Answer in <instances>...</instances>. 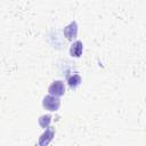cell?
Wrapping results in <instances>:
<instances>
[{
    "label": "cell",
    "mask_w": 146,
    "mask_h": 146,
    "mask_svg": "<svg viewBox=\"0 0 146 146\" xmlns=\"http://www.w3.org/2000/svg\"><path fill=\"white\" fill-rule=\"evenodd\" d=\"M50 121H51V116H50V115H42V116H40V119H39V124H40L42 128H48Z\"/></svg>",
    "instance_id": "obj_7"
},
{
    "label": "cell",
    "mask_w": 146,
    "mask_h": 146,
    "mask_svg": "<svg viewBox=\"0 0 146 146\" xmlns=\"http://www.w3.org/2000/svg\"><path fill=\"white\" fill-rule=\"evenodd\" d=\"M49 94L51 96H55V97H59V96H63L64 92H65V86H64V82L63 81H54L50 86H49V89H48Z\"/></svg>",
    "instance_id": "obj_2"
},
{
    "label": "cell",
    "mask_w": 146,
    "mask_h": 146,
    "mask_svg": "<svg viewBox=\"0 0 146 146\" xmlns=\"http://www.w3.org/2000/svg\"><path fill=\"white\" fill-rule=\"evenodd\" d=\"M67 82H68V86L71 88H76L81 83V76L79 74H73V75H71L68 78Z\"/></svg>",
    "instance_id": "obj_6"
},
{
    "label": "cell",
    "mask_w": 146,
    "mask_h": 146,
    "mask_svg": "<svg viewBox=\"0 0 146 146\" xmlns=\"http://www.w3.org/2000/svg\"><path fill=\"white\" fill-rule=\"evenodd\" d=\"M43 107L48 111H57L59 105H60V102L58 99V97H55V96H51V95H48L43 98Z\"/></svg>",
    "instance_id": "obj_1"
},
{
    "label": "cell",
    "mask_w": 146,
    "mask_h": 146,
    "mask_svg": "<svg viewBox=\"0 0 146 146\" xmlns=\"http://www.w3.org/2000/svg\"><path fill=\"white\" fill-rule=\"evenodd\" d=\"M55 136V131L52 129H47L39 138V145L40 146H47L54 138Z\"/></svg>",
    "instance_id": "obj_4"
},
{
    "label": "cell",
    "mask_w": 146,
    "mask_h": 146,
    "mask_svg": "<svg viewBox=\"0 0 146 146\" xmlns=\"http://www.w3.org/2000/svg\"><path fill=\"white\" fill-rule=\"evenodd\" d=\"M76 34H78V25H76V22H71L67 26L64 27V35L66 36V39L68 40H73L76 38Z\"/></svg>",
    "instance_id": "obj_3"
},
{
    "label": "cell",
    "mask_w": 146,
    "mask_h": 146,
    "mask_svg": "<svg viewBox=\"0 0 146 146\" xmlns=\"http://www.w3.org/2000/svg\"><path fill=\"white\" fill-rule=\"evenodd\" d=\"M83 50V44L81 41H75L72 43L71 48H70V54L73 57H80Z\"/></svg>",
    "instance_id": "obj_5"
}]
</instances>
